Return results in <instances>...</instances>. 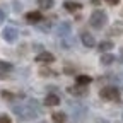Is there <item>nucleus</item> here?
<instances>
[{
	"label": "nucleus",
	"instance_id": "obj_1",
	"mask_svg": "<svg viewBox=\"0 0 123 123\" xmlns=\"http://www.w3.org/2000/svg\"><path fill=\"white\" fill-rule=\"evenodd\" d=\"M89 24L94 27V29H103V27L108 24V15H106V12L101 10V9L94 10V12L91 14V17H89Z\"/></svg>",
	"mask_w": 123,
	"mask_h": 123
},
{
	"label": "nucleus",
	"instance_id": "obj_2",
	"mask_svg": "<svg viewBox=\"0 0 123 123\" xmlns=\"http://www.w3.org/2000/svg\"><path fill=\"white\" fill-rule=\"evenodd\" d=\"M12 111L19 116V120L26 121V120H34L38 116V113L29 106H12Z\"/></svg>",
	"mask_w": 123,
	"mask_h": 123
},
{
	"label": "nucleus",
	"instance_id": "obj_3",
	"mask_svg": "<svg viewBox=\"0 0 123 123\" xmlns=\"http://www.w3.org/2000/svg\"><path fill=\"white\" fill-rule=\"evenodd\" d=\"M99 96L104 101H120V91L115 86H106L99 91Z\"/></svg>",
	"mask_w": 123,
	"mask_h": 123
},
{
	"label": "nucleus",
	"instance_id": "obj_4",
	"mask_svg": "<svg viewBox=\"0 0 123 123\" xmlns=\"http://www.w3.org/2000/svg\"><path fill=\"white\" fill-rule=\"evenodd\" d=\"M2 36H4V39L7 41V43H14L15 39H17V36H19V33H17V29L15 27H5L4 31H2Z\"/></svg>",
	"mask_w": 123,
	"mask_h": 123
},
{
	"label": "nucleus",
	"instance_id": "obj_5",
	"mask_svg": "<svg viewBox=\"0 0 123 123\" xmlns=\"http://www.w3.org/2000/svg\"><path fill=\"white\" fill-rule=\"evenodd\" d=\"M68 94H72V96H75V98H84L86 94H87V86H70L68 89Z\"/></svg>",
	"mask_w": 123,
	"mask_h": 123
},
{
	"label": "nucleus",
	"instance_id": "obj_6",
	"mask_svg": "<svg viewBox=\"0 0 123 123\" xmlns=\"http://www.w3.org/2000/svg\"><path fill=\"white\" fill-rule=\"evenodd\" d=\"M80 41H82V44L86 46V48H94V46H96L94 36H92L91 33H87V31H84V33L80 34Z\"/></svg>",
	"mask_w": 123,
	"mask_h": 123
},
{
	"label": "nucleus",
	"instance_id": "obj_7",
	"mask_svg": "<svg viewBox=\"0 0 123 123\" xmlns=\"http://www.w3.org/2000/svg\"><path fill=\"white\" fill-rule=\"evenodd\" d=\"M70 31H72V24L65 21V22H60V24H58V27H56V34H58L60 38H65V36L70 34Z\"/></svg>",
	"mask_w": 123,
	"mask_h": 123
},
{
	"label": "nucleus",
	"instance_id": "obj_8",
	"mask_svg": "<svg viewBox=\"0 0 123 123\" xmlns=\"http://www.w3.org/2000/svg\"><path fill=\"white\" fill-rule=\"evenodd\" d=\"M36 62L38 63H51V62H55V55L50 51H41L36 55Z\"/></svg>",
	"mask_w": 123,
	"mask_h": 123
},
{
	"label": "nucleus",
	"instance_id": "obj_9",
	"mask_svg": "<svg viewBox=\"0 0 123 123\" xmlns=\"http://www.w3.org/2000/svg\"><path fill=\"white\" fill-rule=\"evenodd\" d=\"M26 21L31 22V24H38V22L43 21V14L38 12V10H34V12H27V14H26Z\"/></svg>",
	"mask_w": 123,
	"mask_h": 123
},
{
	"label": "nucleus",
	"instance_id": "obj_10",
	"mask_svg": "<svg viewBox=\"0 0 123 123\" xmlns=\"http://www.w3.org/2000/svg\"><path fill=\"white\" fill-rule=\"evenodd\" d=\"M58 104H60V96L53 94V92L46 94V98H44V106H58Z\"/></svg>",
	"mask_w": 123,
	"mask_h": 123
},
{
	"label": "nucleus",
	"instance_id": "obj_11",
	"mask_svg": "<svg viewBox=\"0 0 123 123\" xmlns=\"http://www.w3.org/2000/svg\"><path fill=\"white\" fill-rule=\"evenodd\" d=\"M99 62H101V65H111V63H115V55H111V53H103L101 56H99Z\"/></svg>",
	"mask_w": 123,
	"mask_h": 123
},
{
	"label": "nucleus",
	"instance_id": "obj_12",
	"mask_svg": "<svg viewBox=\"0 0 123 123\" xmlns=\"http://www.w3.org/2000/svg\"><path fill=\"white\" fill-rule=\"evenodd\" d=\"M63 7H65V10H68V12H77V10L82 9V5H80L79 2H72V0H67V2L63 4Z\"/></svg>",
	"mask_w": 123,
	"mask_h": 123
},
{
	"label": "nucleus",
	"instance_id": "obj_13",
	"mask_svg": "<svg viewBox=\"0 0 123 123\" xmlns=\"http://www.w3.org/2000/svg\"><path fill=\"white\" fill-rule=\"evenodd\" d=\"M98 48H99V51L108 53L110 50H113V48H115V43H113V41H101V43L98 44Z\"/></svg>",
	"mask_w": 123,
	"mask_h": 123
},
{
	"label": "nucleus",
	"instance_id": "obj_14",
	"mask_svg": "<svg viewBox=\"0 0 123 123\" xmlns=\"http://www.w3.org/2000/svg\"><path fill=\"white\" fill-rule=\"evenodd\" d=\"M75 82L79 84V86H89L92 82V77H89V75H77Z\"/></svg>",
	"mask_w": 123,
	"mask_h": 123
},
{
	"label": "nucleus",
	"instance_id": "obj_15",
	"mask_svg": "<svg viewBox=\"0 0 123 123\" xmlns=\"http://www.w3.org/2000/svg\"><path fill=\"white\" fill-rule=\"evenodd\" d=\"M36 4H38L39 9H43V10H48V9H51V7L55 5L53 0H36Z\"/></svg>",
	"mask_w": 123,
	"mask_h": 123
},
{
	"label": "nucleus",
	"instance_id": "obj_16",
	"mask_svg": "<svg viewBox=\"0 0 123 123\" xmlns=\"http://www.w3.org/2000/svg\"><path fill=\"white\" fill-rule=\"evenodd\" d=\"M53 123H65V120H67V115L63 113V111H56V113H53Z\"/></svg>",
	"mask_w": 123,
	"mask_h": 123
},
{
	"label": "nucleus",
	"instance_id": "obj_17",
	"mask_svg": "<svg viewBox=\"0 0 123 123\" xmlns=\"http://www.w3.org/2000/svg\"><path fill=\"white\" fill-rule=\"evenodd\" d=\"M14 70V65L9 63V62H0V72H12Z\"/></svg>",
	"mask_w": 123,
	"mask_h": 123
},
{
	"label": "nucleus",
	"instance_id": "obj_18",
	"mask_svg": "<svg viewBox=\"0 0 123 123\" xmlns=\"http://www.w3.org/2000/svg\"><path fill=\"white\" fill-rule=\"evenodd\" d=\"M38 29L41 31V33H48V31L51 29V24H50V22H43V21H41V22H38Z\"/></svg>",
	"mask_w": 123,
	"mask_h": 123
},
{
	"label": "nucleus",
	"instance_id": "obj_19",
	"mask_svg": "<svg viewBox=\"0 0 123 123\" xmlns=\"http://www.w3.org/2000/svg\"><path fill=\"white\" fill-rule=\"evenodd\" d=\"M120 33H123V24L121 22H116L113 26V29L110 31V34H120Z\"/></svg>",
	"mask_w": 123,
	"mask_h": 123
},
{
	"label": "nucleus",
	"instance_id": "obj_20",
	"mask_svg": "<svg viewBox=\"0 0 123 123\" xmlns=\"http://www.w3.org/2000/svg\"><path fill=\"white\" fill-rule=\"evenodd\" d=\"M2 98H4V99H7V101H12L15 96L12 94V92H9V91H2Z\"/></svg>",
	"mask_w": 123,
	"mask_h": 123
},
{
	"label": "nucleus",
	"instance_id": "obj_21",
	"mask_svg": "<svg viewBox=\"0 0 123 123\" xmlns=\"http://www.w3.org/2000/svg\"><path fill=\"white\" fill-rule=\"evenodd\" d=\"M12 7H14V10H17V12H19V10L22 9V4L17 2V0H14V2H12Z\"/></svg>",
	"mask_w": 123,
	"mask_h": 123
},
{
	"label": "nucleus",
	"instance_id": "obj_22",
	"mask_svg": "<svg viewBox=\"0 0 123 123\" xmlns=\"http://www.w3.org/2000/svg\"><path fill=\"white\" fill-rule=\"evenodd\" d=\"M39 74H41V75H55V72H51L50 68H41Z\"/></svg>",
	"mask_w": 123,
	"mask_h": 123
},
{
	"label": "nucleus",
	"instance_id": "obj_23",
	"mask_svg": "<svg viewBox=\"0 0 123 123\" xmlns=\"http://www.w3.org/2000/svg\"><path fill=\"white\" fill-rule=\"evenodd\" d=\"M0 123H10V118L7 115H2V116H0Z\"/></svg>",
	"mask_w": 123,
	"mask_h": 123
},
{
	"label": "nucleus",
	"instance_id": "obj_24",
	"mask_svg": "<svg viewBox=\"0 0 123 123\" xmlns=\"http://www.w3.org/2000/svg\"><path fill=\"white\" fill-rule=\"evenodd\" d=\"M63 72H65V74H68V75H72V74H75V68H72V67H65V68H63Z\"/></svg>",
	"mask_w": 123,
	"mask_h": 123
},
{
	"label": "nucleus",
	"instance_id": "obj_25",
	"mask_svg": "<svg viewBox=\"0 0 123 123\" xmlns=\"http://www.w3.org/2000/svg\"><path fill=\"white\" fill-rule=\"evenodd\" d=\"M106 4H110V5H118L120 4V0H104Z\"/></svg>",
	"mask_w": 123,
	"mask_h": 123
},
{
	"label": "nucleus",
	"instance_id": "obj_26",
	"mask_svg": "<svg viewBox=\"0 0 123 123\" xmlns=\"http://www.w3.org/2000/svg\"><path fill=\"white\" fill-rule=\"evenodd\" d=\"M4 19H5V10H4V9H0V22H2Z\"/></svg>",
	"mask_w": 123,
	"mask_h": 123
},
{
	"label": "nucleus",
	"instance_id": "obj_27",
	"mask_svg": "<svg viewBox=\"0 0 123 123\" xmlns=\"http://www.w3.org/2000/svg\"><path fill=\"white\" fill-rule=\"evenodd\" d=\"M91 2L94 4V5H99V4H101V0H91Z\"/></svg>",
	"mask_w": 123,
	"mask_h": 123
},
{
	"label": "nucleus",
	"instance_id": "obj_28",
	"mask_svg": "<svg viewBox=\"0 0 123 123\" xmlns=\"http://www.w3.org/2000/svg\"><path fill=\"white\" fill-rule=\"evenodd\" d=\"M120 62H123V53H121V55H120Z\"/></svg>",
	"mask_w": 123,
	"mask_h": 123
},
{
	"label": "nucleus",
	"instance_id": "obj_29",
	"mask_svg": "<svg viewBox=\"0 0 123 123\" xmlns=\"http://www.w3.org/2000/svg\"><path fill=\"white\" fill-rule=\"evenodd\" d=\"M0 79H4V75H2V74H0Z\"/></svg>",
	"mask_w": 123,
	"mask_h": 123
}]
</instances>
